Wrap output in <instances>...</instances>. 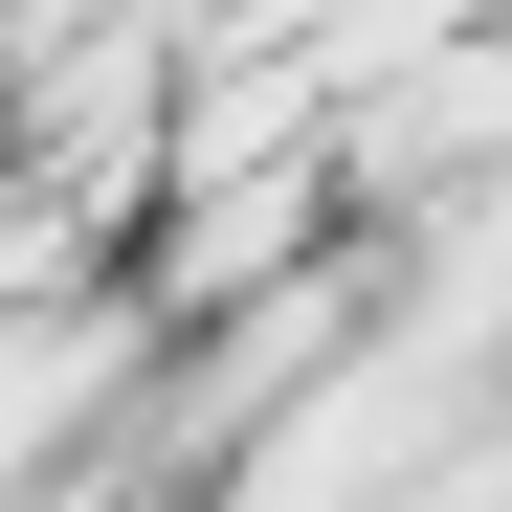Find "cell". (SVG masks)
I'll use <instances>...</instances> for the list:
<instances>
[{"label": "cell", "mask_w": 512, "mask_h": 512, "mask_svg": "<svg viewBox=\"0 0 512 512\" xmlns=\"http://www.w3.org/2000/svg\"><path fill=\"white\" fill-rule=\"evenodd\" d=\"M134 357H156V312H134V290H90V268L0 312V512H23L45 468H90V446H112Z\"/></svg>", "instance_id": "obj_1"}]
</instances>
